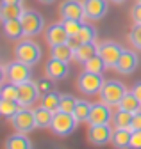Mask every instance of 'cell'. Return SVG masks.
Returning <instances> with one entry per match:
<instances>
[{
    "instance_id": "1",
    "label": "cell",
    "mask_w": 141,
    "mask_h": 149,
    "mask_svg": "<svg viewBox=\"0 0 141 149\" xmlns=\"http://www.w3.org/2000/svg\"><path fill=\"white\" fill-rule=\"evenodd\" d=\"M77 124H79V121H77V117L73 114L57 110L54 114V121L50 124V130H52V133L57 135V137H68V135H72L75 132Z\"/></svg>"
},
{
    "instance_id": "2",
    "label": "cell",
    "mask_w": 141,
    "mask_h": 149,
    "mask_svg": "<svg viewBox=\"0 0 141 149\" xmlns=\"http://www.w3.org/2000/svg\"><path fill=\"white\" fill-rule=\"evenodd\" d=\"M32 66L22 62V61H13L9 64L4 66V78H7L11 84L14 85H20V84H25L32 78V71H30Z\"/></svg>"
},
{
    "instance_id": "3",
    "label": "cell",
    "mask_w": 141,
    "mask_h": 149,
    "mask_svg": "<svg viewBox=\"0 0 141 149\" xmlns=\"http://www.w3.org/2000/svg\"><path fill=\"white\" fill-rule=\"evenodd\" d=\"M104 78L100 73H91V71H82L77 78V87L82 94L86 96H95V94H100V91L104 87Z\"/></svg>"
},
{
    "instance_id": "4",
    "label": "cell",
    "mask_w": 141,
    "mask_h": 149,
    "mask_svg": "<svg viewBox=\"0 0 141 149\" xmlns=\"http://www.w3.org/2000/svg\"><path fill=\"white\" fill-rule=\"evenodd\" d=\"M14 55H16V59L29 64V66H34V64H38V61L41 59V48L38 46V43H34L30 41L29 37L23 41H20L18 45H16L14 48Z\"/></svg>"
},
{
    "instance_id": "5",
    "label": "cell",
    "mask_w": 141,
    "mask_h": 149,
    "mask_svg": "<svg viewBox=\"0 0 141 149\" xmlns=\"http://www.w3.org/2000/svg\"><path fill=\"white\" fill-rule=\"evenodd\" d=\"M125 92H127V87L121 82H118V80H105L104 87L100 91V98L109 107H118L121 98L125 96Z\"/></svg>"
},
{
    "instance_id": "6",
    "label": "cell",
    "mask_w": 141,
    "mask_h": 149,
    "mask_svg": "<svg viewBox=\"0 0 141 149\" xmlns=\"http://www.w3.org/2000/svg\"><path fill=\"white\" fill-rule=\"evenodd\" d=\"M20 22L23 25V32L27 37H32V36H38L43 27H45V20H43V16L38 13V11H34V9H25L22 18H20Z\"/></svg>"
},
{
    "instance_id": "7",
    "label": "cell",
    "mask_w": 141,
    "mask_h": 149,
    "mask_svg": "<svg viewBox=\"0 0 141 149\" xmlns=\"http://www.w3.org/2000/svg\"><path fill=\"white\" fill-rule=\"evenodd\" d=\"M11 124L16 132L20 133H29L32 132L34 128H36V116H34V110H29V107H22L18 110V114H16L13 119H11Z\"/></svg>"
},
{
    "instance_id": "8",
    "label": "cell",
    "mask_w": 141,
    "mask_h": 149,
    "mask_svg": "<svg viewBox=\"0 0 141 149\" xmlns=\"http://www.w3.org/2000/svg\"><path fill=\"white\" fill-rule=\"evenodd\" d=\"M123 53V48L118 45V43H113V41H105V43H100L98 45V55L102 57V61L105 62L107 68H116L120 57Z\"/></svg>"
},
{
    "instance_id": "9",
    "label": "cell",
    "mask_w": 141,
    "mask_h": 149,
    "mask_svg": "<svg viewBox=\"0 0 141 149\" xmlns=\"http://www.w3.org/2000/svg\"><path fill=\"white\" fill-rule=\"evenodd\" d=\"M113 139V130L107 124H90L87 128V140L93 146H105Z\"/></svg>"
},
{
    "instance_id": "10",
    "label": "cell",
    "mask_w": 141,
    "mask_h": 149,
    "mask_svg": "<svg viewBox=\"0 0 141 149\" xmlns=\"http://www.w3.org/2000/svg\"><path fill=\"white\" fill-rule=\"evenodd\" d=\"M59 13L63 16V20H80L84 22L86 13H84V2L80 0H66L61 4Z\"/></svg>"
},
{
    "instance_id": "11",
    "label": "cell",
    "mask_w": 141,
    "mask_h": 149,
    "mask_svg": "<svg viewBox=\"0 0 141 149\" xmlns=\"http://www.w3.org/2000/svg\"><path fill=\"white\" fill-rule=\"evenodd\" d=\"M113 114H111V107L107 103H93L91 105V112L87 117V124H107L111 123Z\"/></svg>"
},
{
    "instance_id": "12",
    "label": "cell",
    "mask_w": 141,
    "mask_h": 149,
    "mask_svg": "<svg viewBox=\"0 0 141 149\" xmlns=\"http://www.w3.org/2000/svg\"><path fill=\"white\" fill-rule=\"evenodd\" d=\"M109 11V0H84V13L90 20H102Z\"/></svg>"
},
{
    "instance_id": "13",
    "label": "cell",
    "mask_w": 141,
    "mask_h": 149,
    "mask_svg": "<svg viewBox=\"0 0 141 149\" xmlns=\"http://www.w3.org/2000/svg\"><path fill=\"white\" fill-rule=\"evenodd\" d=\"M39 96V89L34 82H25L18 85V103L22 107H30Z\"/></svg>"
},
{
    "instance_id": "14",
    "label": "cell",
    "mask_w": 141,
    "mask_h": 149,
    "mask_svg": "<svg viewBox=\"0 0 141 149\" xmlns=\"http://www.w3.org/2000/svg\"><path fill=\"white\" fill-rule=\"evenodd\" d=\"M45 39L50 46H54V45H63V43H68L70 39V34L68 30L64 29L63 22L61 23H52L47 30H45Z\"/></svg>"
},
{
    "instance_id": "15",
    "label": "cell",
    "mask_w": 141,
    "mask_h": 149,
    "mask_svg": "<svg viewBox=\"0 0 141 149\" xmlns=\"http://www.w3.org/2000/svg\"><path fill=\"white\" fill-rule=\"evenodd\" d=\"M137 64H139L137 53L132 52V50H123V53H121V57H120V61H118L114 69L118 73H121V74H130V73L136 71Z\"/></svg>"
},
{
    "instance_id": "16",
    "label": "cell",
    "mask_w": 141,
    "mask_h": 149,
    "mask_svg": "<svg viewBox=\"0 0 141 149\" xmlns=\"http://www.w3.org/2000/svg\"><path fill=\"white\" fill-rule=\"evenodd\" d=\"M45 71H47V77H50L52 80L59 82V80H64V78L68 77L70 68H68V62L50 57V61H48L47 66H45Z\"/></svg>"
},
{
    "instance_id": "17",
    "label": "cell",
    "mask_w": 141,
    "mask_h": 149,
    "mask_svg": "<svg viewBox=\"0 0 141 149\" xmlns=\"http://www.w3.org/2000/svg\"><path fill=\"white\" fill-rule=\"evenodd\" d=\"M130 139H132V130L130 128H116L113 132L111 144L116 149H130Z\"/></svg>"
},
{
    "instance_id": "18",
    "label": "cell",
    "mask_w": 141,
    "mask_h": 149,
    "mask_svg": "<svg viewBox=\"0 0 141 149\" xmlns=\"http://www.w3.org/2000/svg\"><path fill=\"white\" fill-rule=\"evenodd\" d=\"M98 55V45L95 43H86V45H80L75 52H73V61L84 64L86 61H90L91 57Z\"/></svg>"
},
{
    "instance_id": "19",
    "label": "cell",
    "mask_w": 141,
    "mask_h": 149,
    "mask_svg": "<svg viewBox=\"0 0 141 149\" xmlns=\"http://www.w3.org/2000/svg\"><path fill=\"white\" fill-rule=\"evenodd\" d=\"M118 108H120V110H125V112H130V114H137V112L141 110V101L134 96L132 91H127L125 96L121 98Z\"/></svg>"
},
{
    "instance_id": "20",
    "label": "cell",
    "mask_w": 141,
    "mask_h": 149,
    "mask_svg": "<svg viewBox=\"0 0 141 149\" xmlns=\"http://www.w3.org/2000/svg\"><path fill=\"white\" fill-rule=\"evenodd\" d=\"M4 34L9 37V39H13V41L23 37L25 32H23V25L20 22V18H18V20H6L4 22Z\"/></svg>"
},
{
    "instance_id": "21",
    "label": "cell",
    "mask_w": 141,
    "mask_h": 149,
    "mask_svg": "<svg viewBox=\"0 0 141 149\" xmlns=\"http://www.w3.org/2000/svg\"><path fill=\"white\" fill-rule=\"evenodd\" d=\"M50 57L52 59H59V61H72L73 59V48L70 46L68 43H63V45H54L50 46Z\"/></svg>"
},
{
    "instance_id": "22",
    "label": "cell",
    "mask_w": 141,
    "mask_h": 149,
    "mask_svg": "<svg viewBox=\"0 0 141 149\" xmlns=\"http://www.w3.org/2000/svg\"><path fill=\"white\" fill-rule=\"evenodd\" d=\"M23 11L25 9L22 7V4H2V7H0V18H2V22L18 20V18H22Z\"/></svg>"
},
{
    "instance_id": "23",
    "label": "cell",
    "mask_w": 141,
    "mask_h": 149,
    "mask_svg": "<svg viewBox=\"0 0 141 149\" xmlns=\"http://www.w3.org/2000/svg\"><path fill=\"white\" fill-rule=\"evenodd\" d=\"M6 149H32L30 140L25 137V133H14L6 140Z\"/></svg>"
},
{
    "instance_id": "24",
    "label": "cell",
    "mask_w": 141,
    "mask_h": 149,
    "mask_svg": "<svg viewBox=\"0 0 141 149\" xmlns=\"http://www.w3.org/2000/svg\"><path fill=\"white\" fill-rule=\"evenodd\" d=\"M54 114H56V112H52V110H48L45 107H38L36 110H34L38 128H50L52 121H54Z\"/></svg>"
},
{
    "instance_id": "25",
    "label": "cell",
    "mask_w": 141,
    "mask_h": 149,
    "mask_svg": "<svg viewBox=\"0 0 141 149\" xmlns=\"http://www.w3.org/2000/svg\"><path fill=\"white\" fill-rule=\"evenodd\" d=\"M22 108V105L18 101H14V100H4L0 101V114H2L4 117L7 119H13L16 114H18V110Z\"/></svg>"
},
{
    "instance_id": "26",
    "label": "cell",
    "mask_w": 141,
    "mask_h": 149,
    "mask_svg": "<svg viewBox=\"0 0 141 149\" xmlns=\"http://www.w3.org/2000/svg\"><path fill=\"white\" fill-rule=\"evenodd\" d=\"M59 103H61V94L56 91L48 92V94H43L41 96V107L52 110V112H57L59 110Z\"/></svg>"
},
{
    "instance_id": "27",
    "label": "cell",
    "mask_w": 141,
    "mask_h": 149,
    "mask_svg": "<svg viewBox=\"0 0 141 149\" xmlns=\"http://www.w3.org/2000/svg\"><path fill=\"white\" fill-rule=\"evenodd\" d=\"M90 112H91V103H90V101H86V100H77L73 116L77 117L79 123H86L87 117H90Z\"/></svg>"
},
{
    "instance_id": "28",
    "label": "cell",
    "mask_w": 141,
    "mask_h": 149,
    "mask_svg": "<svg viewBox=\"0 0 141 149\" xmlns=\"http://www.w3.org/2000/svg\"><path fill=\"white\" fill-rule=\"evenodd\" d=\"M132 117L134 114H130V112H125V110H120L113 116V123H114V128H130L132 124ZM132 130V128H130Z\"/></svg>"
},
{
    "instance_id": "29",
    "label": "cell",
    "mask_w": 141,
    "mask_h": 149,
    "mask_svg": "<svg viewBox=\"0 0 141 149\" xmlns=\"http://www.w3.org/2000/svg\"><path fill=\"white\" fill-rule=\"evenodd\" d=\"M75 37L79 39V43H80V45H86V43H95L97 30H95V27H91V25L82 23V29H80V32H79Z\"/></svg>"
},
{
    "instance_id": "30",
    "label": "cell",
    "mask_w": 141,
    "mask_h": 149,
    "mask_svg": "<svg viewBox=\"0 0 141 149\" xmlns=\"http://www.w3.org/2000/svg\"><path fill=\"white\" fill-rule=\"evenodd\" d=\"M105 68H107V66H105V62L102 61L100 55H95V57H91L90 61L84 62V69H86V71H91V73H100V74H102V71H104Z\"/></svg>"
},
{
    "instance_id": "31",
    "label": "cell",
    "mask_w": 141,
    "mask_h": 149,
    "mask_svg": "<svg viewBox=\"0 0 141 149\" xmlns=\"http://www.w3.org/2000/svg\"><path fill=\"white\" fill-rule=\"evenodd\" d=\"M77 105V100L72 94H61V103H59V110L61 112H68V114H73Z\"/></svg>"
},
{
    "instance_id": "32",
    "label": "cell",
    "mask_w": 141,
    "mask_h": 149,
    "mask_svg": "<svg viewBox=\"0 0 141 149\" xmlns=\"http://www.w3.org/2000/svg\"><path fill=\"white\" fill-rule=\"evenodd\" d=\"M0 98L18 101V85H14L11 82L6 84V85H2V89H0Z\"/></svg>"
},
{
    "instance_id": "33",
    "label": "cell",
    "mask_w": 141,
    "mask_h": 149,
    "mask_svg": "<svg viewBox=\"0 0 141 149\" xmlns=\"http://www.w3.org/2000/svg\"><path fill=\"white\" fill-rule=\"evenodd\" d=\"M82 23H84V22H80V20H63V25H64V29L68 30L70 37H73V36H77V34L80 32Z\"/></svg>"
},
{
    "instance_id": "34",
    "label": "cell",
    "mask_w": 141,
    "mask_h": 149,
    "mask_svg": "<svg viewBox=\"0 0 141 149\" xmlns=\"http://www.w3.org/2000/svg\"><path fill=\"white\" fill-rule=\"evenodd\" d=\"M129 39L136 50H141V23H134V27L129 34Z\"/></svg>"
},
{
    "instance_id": "35",
    "label": "cell",
    "mask_w": 141,
    "mask_h": 149,
    "mask_svg": "<svg viewBox=\"0 0 141 149\" xmlns=\"http://www.w3.org/2000/svg\"><path fill=\"white\" fill-rule=\"evenodd\" d=\"M54 82H56V80H52L50 77H47V78H39V80L36 82L38 89H39V94L43 96V94H48V92L54 91Z\"/></svg>"
},
{
    "instance_id": "36",
    "label": "cell",
    "mask_w": 141,
    "mask_h": 149,
    "mask_svg": "<svg viewBox=\"0 0 141 149\" xmlns=\"http://www.w3.org/2000/svg\"><path fill=\"white\" fill-rule=\"evenodd\" d=\"M130 149H141V130H136V132H132Z\"/></svg>"
},
{
    "instance_id": "37",
    "label": "cell",
    "mask_w": 141,
    "mask_h": 149,
    "mask_svg": "<svg viewBox=\"0 0 141 149\" xmlns=\"http://www.w3.org/2000/svg\"><path fill=\"white\" fill-rule=\"evenodd\" d=\"M130 16H132L134 23H141V4H139V2L130 9Z\"/></svg>"
},
{
    "instance_id": "38",
    "label": "cell",
    "mask_w": 141,
    "mask_h": 149,
    "mask_svg": "<svg viewBox=\"0 0 141 149\" xmlns=\"http://www.w3.org/2000/svg\"><path fill=\"white\" fill-rule=\"evenodd\" d=\"M130 128H132V132H136V130H141V110L137 112V114H134Z\"/></svg>"
},
{
    "instance_id": "39",
    "label": "cell",
    "mask_w": 141,
    "mask_h": 149,
    "mask_svg": "<svg viewBox=\"0 0 141 149\" xmlns=\"http://www.w3.org/2000/svg\"><path fill=\"white\" fill-rule=\"evenodd\" d=\"M132 92H134V96H136V98L141 101V80L134 84V87H132Z\"/></svg>"
},
{
    "instance_id": "40",
    "label": "cell",
    "mask_w": 141,
    "mask_h": 149,
    "mask_svg": "<svg viewBox=\"0 0 141 149\" xmlns=\"http://www.w3.org/2000/svg\"><path fill=\"white\" fill-rule=\"evenodd\" d=\"M23 0H2V4H22Z\"/></svg>"
},
{
    "instance_id": "41",
    "label": "cell",
    "mask_w": 141,
    "mask_h": 149,
    "mask_svg": "<svg viewBox=\"0 0 141 149\" xmlns=\"http://www.w3.org/2000/svg\"><path fill=\"white\" fill-rule=\"evenodd\" d=\"M38 2H41V4H52V2H56V0H38Z\"/></svg>"
},
{
    "instance_id": "42",
    "label": "cell",
    "mask_w": 141,
    "mask_h": 149,
    "mask_svg": "<svg viewBox=\"0 0 141 149\" xmlns=\"http://www.w3.org/2000/svg\"><path fill=\"white\" fill-rule=\"evenodd\" d=\"M109 2H113V4H123L125 0H109Z\"/></svg>"
},
{
    "instance_id": "43",
    "label": "cell",
    "mask_w": 141,
    "mask_h": 149,
    "mask_svg": "<svg viewBox=\"0 0 141 149\" xmlns=\"http://www.w3.org/2000/svg\"><path fill=\"white\" fill-rule=\"evenodd\" d=\"M137 2H139V4H141V0H137Z\"/></svg>"
}]
</instances>
